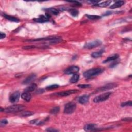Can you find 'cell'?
I'll return each instance as SVG.
<instances>
[{
  "instance_id": "25",
  "label": "cell",
  "mask_w": 132,
  "mask_h": 132,
  "mask_svg": "<svg viewBox=\"0 0 132 132\" xmlns=\"http://www.w3.org/2000/svg\"><path fill=\"white\" fill-rule=\"evenodd\" d=\"M87 17L88 18V19L90 20H98L101 18L100 16L99 15H86Z\"/></svg>"
},
{
  "instance_id": "24",
  "label": "cell",
  "mask_w": 132,
  "mask_h": 132,
  "mask_svg": "<svg viewBox=\"0 0 132 132\" xmlns=\"http://www.w3.org/2000/svg\"><path fill=\"white\" fill-rule=\"evenodd\" d=\"M69 12L73 17H77L79 15V11L75 9H70L69 10Z\"/></svg>"
},
{
  "instance_id": "35",
  "label": "cell",
  "mask_w": 132,
  "mask_h": 132,
  "mask_svg": "<svg viewBox=\"0 0 132 132\" xmlns=\"http://www.w3.org/2000/svg\"><path fill=\"white\" fill-rule=\"evenodd\" d=\"M43 92H44V90L42 89H40L38 90L36 93H37V94H42V93Z\"/></svg>"
},
{
  "instance_id": "23",
  "label": "cell",
  "mask_w": 132,
  "mask_h": 132,
  "mask_svg": "<svg viewBox=\"0 0 132 132\" xmlns=\"http://www.w3.org/2000/svg\"><path fill=\"white\" fill-rule=\"evenodd\" d=\"M111 3H112V1H105L104 2H102L101 3H100L98 4V6L101 7H107V6H108Z\"/></svg>"
},
{
  "instance_id": "33",
  "label": "cell",
  "mask_w": 132,
  "mask_h": 132,
  "mask_svg": "<svg viewBox=\"0 0 132 132\" xmlns=\"http://www.w3.org/2000/svg\"><path fill=\"white\" fill-rule=\"evenodd\" d=\"M5 37H6V34H5V33H3L1 32V37H0V38H1V39H2L4 38Z\"/></svg>"
},
{
  "instance_id": "18",
  "label": "cell",
  "mask_w": 132,
  "mask_h": 132,
  "mask_svg": "<svg viewBox=\"0 0 132 132\" xmlns=\"http://www.w3.org/2000/svg\"><path fill=\"white\" fill-rule=\"evenodd\" d=\"M37 86V85L35 84H33L32 85H30L29 86L26 88L25 89V92H32L33 91L36 89Z\"/></svg>"
},
{
  "instance_id": "28",
  "label": "cell",
  "mask_w": 132,
  "mask_h": 132,
  "mask_svg": "<svg viewBox=\"0 0 132 132\" xmlns=\"http://www.w3.org/2000/svg\"><path fill=\"white\" fill-rule=\"evenodd\" d=\"M58 87H59V85L55 84V85H50V86H47L46 87V89L47 90H52V89H55L56 88H58Z\"/></svg>"
},
{
  "instance_id": "8",
  "label": "cell",
  "mask_w": 132,
  "mask_h": 132,
  "mask_svg": "<svg viewBox=\"0 0 132 132\" xmlns=\"http://www.w3.org/2000/svg\"><path fill=\"white\" fill-rule=\"evenodd\" d=\"M117 86V84L114 83H109L107 85H105V86L101 87L98 88L97 91V92H100V91H106V90H108L111 89H113V88L116 87Z\"/></svg>"
},
{
  "instance_id": "12",
  "label": "cell",
  "mask_w": 132,
  "mask_h": 132,
  "mask_svg": "<svg viewBox=\"0 0 132 132\" xmlns=\"http://www.w3.org/2000/svg\"><path fill=\"white\" fill-rule=\"evenodd\" d=\"M58 38L57 37H45L42 38H38V39H33V40H28V42H34V41H51L53 39Z\"/></svg>"
},
{
  "instance_id": "36",
  "label": "cell",
  "mask_w": 132,
  "mask_h": 132,
  "mask_svg": "<svg viewBox=\"0 0 132 132\" xmlns=\"http://www.w3.org/2000/svg\"><path fill=\"white\" fill-rule=\"evenodd\" d=\"M112 12H111V11H108V12H107L106 13H105V14L103 15L104 16H105V15H110L111 14H112Z\"/></svg>"
},
{
  "instance_id": "17",
  "label": "cell",
  "mask_w": 132,
  "mask_h": 132,
  "mask_svg": "<svg viewBox=\"0 0 132 132\" xmlns=\"http://www.w3.org/2000/svg\"><path fill=\"white\" fill-rule=\"evenodd\" d=\"M118 57H119V55H118V54H114V55L109 56L108 57H107L104 61H103V63H106L107 62L114 61L116 60Z\"/></svg>"
},
{
  "instance_id": "11",
  "label": "cell",
  "mask_w": 132,
  "mask_h": 132,
  "mask_svg": "<svg viewBox=\"0 0 132 132\" xmlns=\"http://www.w3.org/2000/svg\"><path fill=\"white\" fill-rule=\"evenodd\" d=\"M89 95H82V96L80 97L79 98V102L81 104H86L89 101Z\"/></svg>"
},
{
  "instance_id": "7",
  "label": "cell",
  "mask_w": 132,
  "mask_h": 132,
  "mask_svg": "<svg viewBox=\"0 0 132 132\" xmlns=\"http://www.w3.org/2000/svg\"><path fill=\"white\" fill-rule=\"evenodd\" d=\"M79 68L77 66H71L69 68L66 69L64 71V74H67V75H70V74H76L77 72L79 71Z\"/></svg>"
},
{
  "instance_id": "31",
  "label": "cell",
  "mask_w": 132,
  "mask_h": 132,
  "mask_svg": "<svg viewBox=\"0 0 132 132\" xmlns=\"http://www.w3.org/2000/svg\"><path fill=\"white\" fill-rule=\"evenodd\" d=\"M8 123V121L4 119H2L1 120V122H0V126H4L5 125H6Z\"/></svg>"
},
{
  "instance_id": "29",
  "label": "cell",
  "mask_w": 132,
  "mask_h": 132,
  "mask_svg": "<svg viewBox=\"0 0 132 132\" xmlns=\"http://www.w3.org/2000/svg\"><path fill=\"white\" fill-rule=\"evenodd\" d=\"M132 105V102L131 101L122 103V104H121V106L122 107H124V106H131Z\"/></svg>"
},
{
  "instance_id": "9",
  "label": "cell",
  "mask_w": 132,
  "mask_h": 132,
  "mask_svg": "<svg viewBox=\"0 0 132 132\" xmlns=\"http://www.w3.org/2000/svg\"><path fill=\"white\" fill-rule=\"evenodd\" d=\"M50 18V15L46 14L45 15H41L39 18H35V19H34V20L37 22L43 23L48 21Z\"/></svg>"
},
{
  "instance_id": "30",
  "label": "cell",
  "mask_w": 132,
  "mask_h": 132,
  "mask_svg": "<svg viewBox=\"0 0 132 132\" xmlns=\"http://www.w3.org/2000/svg\"><path fill=\"white\" fill-rule=\"evenodd\" d=\"M78 87L81 88H89L91 87V85L89 84H82V85H79Z\"/></svg>"
},
{
  "instance_id": "13",
  "label": "cell",
  "mask_w": 132,
  "mask_h": 132,
  "mask_svg": "<svg viewBox=\"0 0 132 132\" xmlns=\"http://www.w3.org/2000/svg\"><path fill=\"white\" fill-rule=\"evenodd\" d=\"M36 75L34 74H32L30 75L29 76H28L26 79L24 80V81L23 82L22 84L24 85H26L30 83L31 82H32L34 80H35L36 78Z\"/></svg>"
},
{
  "instance_id": "21",
  "label": "cell",
  "mask_w": 132,
  "mask_h": 132,
  "mask_svg": "<svg viewBox=\"0 0 132 132\" xmlns=\"http://www.w3.org/2000/svg\"><path fill=\"white\" fill-rule=\"evenodd\" d=\"M79 78V74H75L73 75V76H72L71 79H70V82L71 83H76V82H78Z\"/></svg>"
},
{
  "instance_id": "34",
  "label": "cell",
  "mask_w": 132,
  "mask_h": 132,
  "mask_svg": "<svg viewBox=\"0 0 132 132\" xmlns=\"http://www.w3.org/2000/svg\"><path fill=\"white\" fill-rule=\"evenodd\" d=\"M46 131H48V132H58V130H54V129H52L51 128H49L48 129L46 130Z\"/></svg>"
},
{
  "instance_id": "1",
  "label": "cell",
  "mask_w": 132,
  "mask_h": 132,
  "mask_svg": "<svg viewBox=\"0 0 132 132\" xmlns=\"http://www.w3.org/2000/svg\"><path fill=\"white\" fill-rule=\"evenodd\" d=\"M103 71L104 70L103 69L100 68L90 69L84 72V76L87 79L91 78V77L98 75L102 73Z\"/></svg>"
},
{
  "instance_id": "16",
  "label": "cell",
  "mask_w": 132,
  "mask_h": 132,
  "mask_svg": "<svg viewBox=\"0 0 132 132\" xmlns=\"http://www.w3.org/2000/svg\"><path fill=\"white\" fill-rule=\"evenodd\" d=\"M21 98L23 100L27 102H29L31 98H32V96H31V94H30V92H25L21 94Z\"/></svg>"
},
{
  "instance_id": "32",
  "label": "cell",
  "mask_w": 132,
  "mask_h": 132,
  "mask_svg": "<svg viewBox=\"0 0 132 132\" xmlns=\"http://www.w3.org/2000/svg\"><path fill=\"white\" fill-rule=\"evenodd\" d=\"M30 123L31 124H38L39 122L37 120H34L30 121Z\"/></svg>"
},
{
  "instance_id": "26",
  "label": "cell",
  "mask_w": 132,
  "mask_h": 132,
  "mask_svg": "<svg viewBox=\"0 0 132 132\" xmlns=\"http://www.w3.org/2000/svg\"><path fill=\"white\" fill-rule=\"evenodd\" d=\"M59 110H60V108H59V107H55L51 109L50 113L52 114L55 115L56 114V113H57L59 112Z\"/></svg>"
},
{
  "instance_id": "10",
  "label": "cell",
  "mask_w": 132,
  "mask_h": 132,
  "mask_svg": "<svg viewBox=\"0 0 132 132\" xmlns=\"http://www.w3.org/2000/svg\"><path fill=\"white\" fill-rule=\"evenodd\" d=\"M20 97V94L19 92L16 91L14 93H13L12 94L10 95V96L9 97L10 101L12 103H16L18 102V101H19Z\"/></svg>"
},
{
  "instance_id": "27",
  "label": "cell",
  "mask_w": 132,
  "mask_h": 132,
  "mask_svg": "<svg viewBox=\"0 0 132 132\" xmlns=\"http://www.w3.org/2000/svg\"><path fill=\"white\" fill-rule=\"evenodd\" d=\"M34 114V113L31 112H28V111H26V112H23L21 113V115L24 117H26V116H30Z\"/></svg>"
},
{
  "instance_id": "19",
  "label": "cell",
  "mask_w": 132,
  "mask_h": 132,
  "mask_svg": "<svg viewBox=\"0 0 132 132\" xmlns=\"http://www.w3.org/2000/svg\"><path fill=\"white\" fill-rule=\"evenodd\" d=\"M4 17L6 18V19L10 21H12V22H19V19H18V18L11 16V15H4Z\"/></svg>"
},
{
  "instance_id": "14",
  "label": "cell",
  "mask_w": 132,
  "mask_h": 132,
  "mask_svg": "<svg viewBox=\"0 0 132 132\" xmlns=\"http://www.w3.org/2000/svg\"><path fill=\"white\" fill-rule=\"evenodd\" d=\"M97 128V125L95 124H88L85 126L84 130L85 131H95Z\"/></svg>"
},
{
  "instance_id": "5",
  "label": "cell",
  "mask_w": 132,
  "mask_h": 132,
  "mask_svg": "<svg viewBox=\"0 0 132 132\" xmlns=\"http://www.w3.org/2000/svg\"><path fill=\"white\" fill-rule=\"evenodd\" d=\"M102 45V41L99 40H95L91 42H88L84 45V48L87 49H91L97 48Z\"/></svg>"
},
{
  "instance_id": "4",
  "label": "cell",
  "mask_w": 132,
  "mask_h": 132,
  "mask_svg": "<svg viewBox=\"0 0 132 132\" xmlns=\"http://www.w3.org/2000/svg\"><path fill=\"white\" fill-rule=\"evenodd\" d=\"M76 105L74 103L70 102L67 103L64 108V113L66 114H71L73 113L76 109Z\"/></svg>"
},
{
  "instance_id": "3",
  "label": "cell",
  "mask_w": 132,
  "mask_h": 132,
  "mask_svg": "<svg viewBox=\"0 0 132 132\" xmlns=\"http://www.w3.org/2000/svg\"><path fill=\"white\" fill-rule=\"evenodd\" d=\"M111 94H112V92H107L103 94H100L94 98V102L95 103H98L105 101L107 100L109 98Z\"/></svg>"
},
{
  "instance_id": "6",
  "label": "cell",
  "mask_w": 132,
  "mask_h": 132,
  "mask_svg": "<svg viewBox=\"0 0 132 132\" xmlns=\"http://www.w3.org/2000/svg\"><path fill=\"white\" fill-rule=\"evenodd\" d=\"M79 90H67V91H64L57 93H55V94H54L59 97H66V96H69L70 95H71L72 94H75V93L77 92Z\"/></svg>"
},
{
  "instance_id": "15",
  "label": "cell",
  "mask_w": 132,
  "mask_h": 132,
  "mask_svg": "<svg viewBox=\"0 0 132 132\" xmlns=\"http://www.w3.org/2000/svg\"><path fill=\"white\" fill-rule=\"evenodd\" d=\"M124 3H125V2L123 1H117V2H116L115 3L112 5V6H110L109 8L115 9V8H118V7H120L122 6H123V5L124 4Z\"/></svg>"
},
{
  "instance_id": "20",
  "label": "cell",
  "mask_w": 132,
  "mask_h": 132,
  "mask_svg": "<svg viewBox=\"0 0 132 132\" xmlns=\"http://www.w3.org/2000/svg\"><path fill=\"white\" fill-rule=\"evenodd\" d=\"M104 50H103V49H102V50H101L99 51L95 52L92 53L91 54V56L94 58L99 57H101L102 56L103 53H104Z\"/></svg>"
},
{
  "instance_id": "2",
  "label": "cell",
  "mask_w": 132,
  "mask_h": 132,
  "mask_svg": "<svg viewBox=\"0 0 132 132\" xmlns=\"http://www.w3.org/2000/svg\"><path fill=\"white\" fill-rule=\"evenodd\" d=\"M25 107V106L23 105H20V104L13 105L12 106H10L9 107L6 108L5 109H4V112L5 113H7L21 112V111H22L23 109H24Z\"/></svg>"
},
{
  "instance_id": "22",
  "label": "cell",
  "mask_w": 132,
  "mask_h": 132,
  "mask_svg": "<svg viewBox=\"0 0 132 132\" xmlns=\"http://www.w3.org/2000/svg\"><path fill=\"white\" fill-rule=\"evenodd\" d=\"M46 11H48L49 12H50L51 13H52V14H53L55 15H58L59 13L58 10L56 8H50L46 9Z\"/></svg>"
}]
</instances>
